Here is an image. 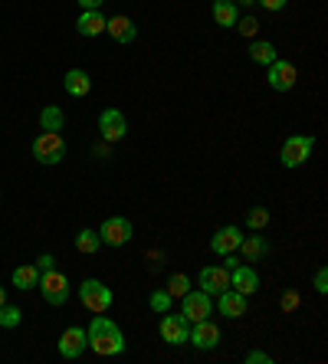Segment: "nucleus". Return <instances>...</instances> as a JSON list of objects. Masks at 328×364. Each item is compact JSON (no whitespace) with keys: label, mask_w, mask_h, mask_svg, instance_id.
I'll list each match as a JSON object with an SVG mask.
<instances>
[{"label":"nucleus","mask_w":328,"mask_h":364,"mask_svg":"<svg viewBox=\"0 0 328 364\" xmlns=\"http://www.w3.org/2000/svg\"><path fill=\"white\" fill-rule=\"evenodd\" d=\"M85 338H89V348L102 358H115V355L125 351V335H122V328H118L112 318H105V312L92 318V325H89V331H85Z\"/></svg>","instance_id":"f257e3e1"},{"label":"nucleus","mask_w":328,"mask_h":364,"mask_svg":"<svg viewBox=\"0 0 328 364\" xmlns=\"http://www.w3.org/2000/svg\"><path fill=\"white\" fill-rule=\"evenodd\" d=\"M33 158L40 164H59L66 158V141H63V135H59V132H43V135H36Z\"/></svg>","instance_id":"f03ea898"},{"label":"nucleus","mask_w":328,"mask_h":364,"mask_svg":"<svg viewBox=\"0 0 328 364\" xmlns=\"http://www.w3.org/2000/svg\"><path fill=\"white\" fill-rule=\"evenodd\" d=\"M79 299H83V305L92 315H102L112 309V289L102 286L99 279H85L83 286H79Z\"/></svg>","instance_id":"7ed1b4c3"},{"label":"nucleus","mask_w":328,"mask_h":364,"mask_svg":"<svg viewBox=\"0 0 328 364\" xmlns=\"http://www.w3.org/2000/svg\"><path fill=\"white\" fill-rule=\"evenodd\" d=\"M312 148H315L312 135H289L286 141H282V154H279V161H282V168H299V164L309 161Z\"/></svg>","instance_id":"20e7f679"},{"label":"nucleus","mask_w":328,"mask_h":364,"mask_svg":"<svg viewBox=\"0 0 328 364\" xmlns=\"http://www.w3.org/2000/svg\"><path fill=\"white\" fill-rule=\"evenodd\" d=\"M36 289H40L43 299H46L50 305H63L69 299V279L63 276V272H56V269L40 272V282H36Z\"/></svg>","instance_id":"39448f33"},{"label":"nucleus","mask_w":328,"mask_h":364,"mask_svg":"<svg viewBox=\"0 0 328 364\" xmlns=\"http://www.w3.org/2000/svg\"><path fill=\"white\" fill-rule=\"evenodd\" d=\"M184 302H181V315H184L187 322H201V318H211L213 312V302L207 292H201V289H191V292H184Z\"/></svg>","instance_id":"423d86ee"},{"label":"nucleus","mask_w":328,"mask_h":364,"mask_svg":"<svg viewBox=\"0 0 328 364\" xmlns=\"http://www.w3.org/2000/svg\"><path fill=\"white\" fill-rule=\"evenodd\" d=\"M132 233H135V230H132V223L125 220V217H109V220L102 223V230H99V237H102V243L105 246H125L128 240H132Z\"/></svg>","instance_id":"0eeeda50"},{"label":"nucleus","mask_w":328,"mask_h":364,"mask_svg":"<svg viewBox=\"0 0 328 364\" xmlns=\"http://www.w3.org/2000/svg\"><path fill=\"white\" fill-rule=\"evenodd\" d=\"M158 331H161V338L168 341V345H184L187 335H191V322H187L184 315H171V312H164V318H161Z\"/></svg>","instance_id":"6e6552de"},{"label":"nucleus","mask_w":328,"mask_h":364,"mask_svg":"<svg viewBox=\"0 0 328 364\" xmlns=\"http://www.w3.org/2000/svg\"><path fill=\"white\" fill-rule=\"evenodd\" d=\"M191 345H197L201 351H213L220 345V328L211 318H201V322H191V335H187Z\"/></svg>","instance_id":"1a4fd4ad"},{"label":"nucleus","mask_w":328,"mask_h":364,"mask_svg":"<svg viewBox=\"0 0 328 364\" xmlns=\"http://www.w3.org/2000/svg\"><path fill=\"white\" fill-rule=\"evenodd\" d=\"M197 282H201V292H207V296H220L223 289H230V269L227 266H203L201 276H197Z\"/></svg>","instance_id":"9d476101"},{"label":"nucleus","mask_w":328,"mask_h":364,"mask_svg":"<svg viewBox=\"0 0 328 364\" xmlns=\"http://www.w3.org/2000/svg\"><path fill=\"white\" fill-rule=\"evenodd\" d=\"M270 85L276 89V92H289L295 85V79H299V73H295V66L292 63H286V60H273L270 63Z\"/></svg>","instance_id":"9b49d317"},{"label":"nucleus","mask_w":328,"mask_h":364,"mask_svg":"<svg viewBox=\"0 0 328 364\" xmlns=\"http://www.w3.org/2000/svg\"><path fill=\"white\" fill-rule=\"evenodd\" d=\"M89 348V338H85V331L83 328H66L63 335H59V355L66 358V361H73V358H79Z\"/></svg>","instance_id":"f8f14e48"},{"label":"nucleus","mask_w":328,"mask_h":364,"mask_svg":"<svg viewBox=\"0 0 328 364\" xmlns=\"http://www.w3.org/2000/svg\"><path fill=\"white\" fill-rule=\"evenodd\" d=\"M99 128H102V138H105V141H122L128 132V122L118 109H105L99 119Z\"/></svg>","instance_id":"ddd939ff"},{"label":"nucleus","mask_w":328,"mask_h":364,"mask_svg":"<svg viewBox=\"0 0 328 364\" xmlns=\"http://www.w3.org/2000/svg\"><path fill=\"white\" fill-rule=\"evenodd\" d=\"M240 240H243V233H240V227H220L217 233L211 237V250L217 256H230L240 250Z\"/></svg>","instance_id":"4468645a"},{"label":"nucleus","mask_w":328,"mask_h":364,"mask_svg":"<svg viewBox=\"0 0 328 364\" xmlns=\"http://www.w3.org/2000/svg\"><path fill=\"white\" fill-rule=\"evenodd\" d=\"M230 289L243 292V296H253V292L260 289V276H256V269L246 266V263H240L236 269H230Z\"/></svg>","instance_id":"2eb2a0df"},{"label":"nucleus","mask_w":328,"mask_h":364,"mask_svg":"<svg viewBox=\"0 0 328 364\" xmlns=\"http://www.w3.org/2000/svg\"><path fill=\"white\" fill-rule=\"evenodd\" d=\"M220 315H227V318H243L246 315V296L243 292L223 289V292H220Z\"/></svg>","instance_id":"dca6fc26"},{"label":"nucleus","mask_w":328,"mask_h":364,"mask_svg":"<svg viewBox=\"0 0 328 364\" xmlns=\"http://www.w3.org/2000/svg\"><path fill=\"white\" fill-rule=\"evenodd\" d=\"M63 85H66V92L76 95V99H83V95L92 92V79H89L85 69H69L66 79H63Z\"/></svg>","instance_id":"f3484780"},{"label":"nucleus","mask_w":328,"mask_h":364,"mask_svg":"<svg viewBox=\"0 0 328 364\" xmlns=\"http://www.w3.org/2000/svg\"><path fill=\"white\" fill-rule=\"evenodd\" d=\"M105 33H109L115 43H132L138 36V30L128 17H112V20H105Z\"/></svg>","instance_id":"a211bd4d"},{"label":"nucleus","mask_w":328,"mask_h":364,"mask_svg":"<svg viewBox=\"0 0 328 364\" xmlns=\"http://www.w3.org/2000/svg\"><path fill=\"white\" fill-rule=\"evenodd\" d=\"M76 30L83 36H99V33H105V17H102L99 10H83L76 20Z\"/></svg>","instance_id":"6ab92c4d"},{"label":"nucleus","mask_w":328,"mask_h":364,"mask_svg":"<svg viewBox=\"0 0 328 364\" xmlns=\"http://www.w3.org/2000/svg\"><path fill=\"white\" fill-rule=\"evenodd\" d=\"M213 20H217V26H236L240 10L233 0H213Z\"/></svg>","instance_id":"aec40b11"},{"label":"nucleus","mask_w":328,"mask_h":364,"mask_svg":"<svg viewBox=\"0 0 328 364\" xmlns=\"http://www.w3.org/2000/svg\"><path fill=\"white\" fill-rule=\"evenodd\" d=\"M240 250H243V263H256V259H263L266 256V240L263 237H243L240 240Z\"/></svg>","instance_id":"412c9836"},{"label":"nucleus","mask_w":328,"mask_h":364,"mask_svg":"<svg viewBox=\"0 0 328 364\" xmlns=\"http://www.w3.org/2000/svg\"><path fill=\"white\" fill-rule=\"evenodd\" d=\"M250 60L256 63V66H270L273 60H279V56H276V46H273L270 40H256L250 46Z\"/></svg>","instance_id":"4be33fe9"},{"label":"nucleus","mask_w":328,"mask_h":364,"mask_svg":"<svg viewBox=\"0 0 328 364\" xmlns=\"http://www.w3.org/2000/svg\"><path fill=\"white\" fill-rule=\"evenodd\" d=\"M40 125H43V132H63L66 115H63V109H56V105H46V109L40 112Z\"/></svg>","instance_id":"5701e85b"},{"label":"nucleus","mask_w":328,"mask_h":364,"mask_svg":"<svg viewBox=\"0 0 328 364\" xmlns=\"http://www.w3.org/2000/svg\"><path fill=\"white\" fill-rule=\"evenodd\" d=\"M36 282H40V269L36 266H20V269H14V286L23 292V289H36Z\"/></svg>","instance_id":"b1692460"},{"label":"nucleus","mask_w":328,"mask_h":364,"mask_svg":"<svg viewBox=\"0 0 328 364\" xmlns=\"http://www.w3.org/2000/svg\"><path fill=\"white\" fill-rule=\"evenodd\" d=\"M99 246H102V237L95 233V230H79V237H76V250L79 253H99Z\"/></svg>","instance_id":"393cba45"},{"label":"nucleus","mask_w":328,"mask_h":364,"mask_svg":"<svg viewBox=\"0 0 328 364\" xmlns=\"http://www.w3.org/2000/svg\"><path fill=\"white\" fill-rule=\"evenodd\" d=\"M168 292H171V299H181L184 292H191V279H187L184 272H174L168 279Z\"/></svg>","instance_id":"a878e982"},{"label":"nucleus","mask_w":328,"mask_h":364,"mask_svg":"<svg viewBox=\"0 0 328 364\" xmlns=\"http://www.w3.org/2000/svg\"><path fill=\"white\" fill-rule=\"evenodd\" d=\"M20 318H23V315H20L17 305H7V302L0 305V325H4V328H17Z\"/></svg>","instance_id":"bb28decb"},{"label":"nucleus","mask_w":328,"mask_h":364,"mask_svg":"<svg viewBox=\"0 0 328 364\" xmlns=\"http://www.w3.org/2000/svg\"><path fill=\"white\" fill-rule=\"evenodd\" d=\"M266 223H270V210H266V207H253V210L246 213V227L250 230H263Z\"/></svg>","instance_id":"cd10ccee"},{"label":"nucleus","mask_w":328,"mask_h":364,"mask_svg":"<svg viewBox=\"0 0 328 364\" xmlns=\"http://www.w3.org/2000/svg\"><path fill=\"white\" fill-rule=\"evenodd\" d=\"M152 309L158 315L171 312V292H168V289H158V292H152Z\"/></svg>","instance_id":"c85d7f7f"},{"label":"nucleus","mask_w":328,"mask_h":364,"mask_svg":"<svg viewBox=\"0 0 328 364\" xmlns=\"http://www.w3.org/2000/svg\"><path fill=\"white\" fill-rule=\"evenodd\" d=\"M236 30H240L243 36H256L260 23H256V17H243V20H236Z\"/></svg>","instance_id":"c756f323"},{"label":"nucleus","mask_w":328,"mask_h":364,"mask_svg":"<svg viewBox=\"0 0 328 364\" xmlns=\"http://www.w3.org/2000/svg\"><path fill=\"white\" fill-rule=\"evenodd\" d=\"M246 361H250V364H270V361H273V358H270V355H266V351H256V348H253L250 355H246Z\"/></svg>","instance_id":"7c9ffc66"},{"label":"nucleus","mask_w":328,"mask_h":364,"mask_svg":"<svg viewBox=\"0 0 328 364\" xmlns=\"http://www.w3.org/2000/svg\"><path fill=\"white\" fill-rule=\"evenodd\" d=\"M315 292H322V296L328 292V272H325V269L315 272Z\"/></svg>","instance_id":"2f4dec72"},{"label":"nucleus","mask_w":328,"mask_h":364,"mask_svg":"<svg viewBox=\"0 0 328 364\" xmlns=\"http://www.w3.org/2000/svg\"><path fill=\"white\" fill-rule=\"evenodd\" d=\"M295 305H299V296H295V292H286V296H282V312H292Z\"/></svg>","instance_id":"473e14b6"},{"label":"nucleus","mask_w":328,"mask_h":364,"mask_svg":"<svg viewBox=\"0 0 328 364\" xmlns=\"http://www.w3.org/2000/svg\"><path fill=\"white\" fill-rule=\"evenodd\" d=\"M53 263H56V259H53L50 253H43L40 259H36V269H40V272H46V269H53Z\"/></svg>","instance_id":"72a5a7b5"},{"label":"nucleus","mask_w":328,"mask_h":364,"mask_svg":"<svg viewBox=\"0 0 328 364\" xmlns=\"http://www.w3.org/2000/svg\"><path fill=\"white\" fill-rule=\"evenodd\" d=\"M260 4H263V7H266V10H273V14H276V10H282V7H286L289 0H260Z\"/></svg>","instance_id":"f704fd0d"},{"label":"nucleus","mask_w":328,"mask_h":364,"mask_svg":"<svg viewBox=\"0 0 328 364\" xmlns=\"http://www.w3.org/2000/svg\"><path fill=\"white\" fill-rule=\"evenodd\" d=\"M102 4H105V0H79V7L83 10H99Z\"/></svg>","instance_id":"c9c22d12"},{"label":"nucleus","mask_w":328,"mask_h":364,"mask_svg":"<svg viewBox=\"0 0 328 364\" xmlns=\"http://www.w3.org/2000/svg\"><path fill=\"white\" fill-rule=\"evenodd\" d=\"M233 4H243V7H250V4H256V0H233Z\"/></svg>","instance_id":"e433bc0d"},{"label":"nucleus","mask_w":328,"mask_h":364,"mask_svg":"<svg viewBox=\"0 0 328 364\" xmlns=\"http://www.w3.org/2000/svg\"><path fill=\"white\" fill-rule=\"evenodd\" d=\"M7 302V292H4V286H0V305Z\"/></svg>","instance_id":"4c0bfd02"},{"label":"nucleus","mask_w":328,"mask_h":364,"mask_svg":"<svg viewBox=\"0 0 328 364\" xmlns=\"http://www.w3.org/2000/svg\"><path fill=\"white\" fill-rule=\"evenodd\" d=\"M0 197H4V194H0Z\"/></svg>","instance_id":"58836bf2"}]
</instances>
